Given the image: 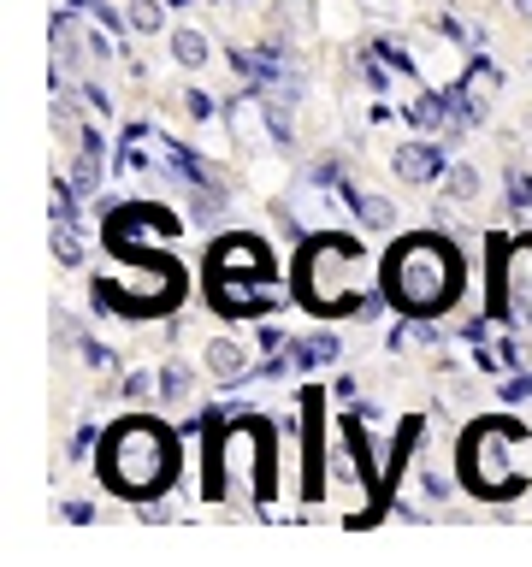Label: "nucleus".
Here are the masks:
<instances>
[{"label":"nucleus","instance_id":"f257e3e1","mask_svg":"<svg viewBox=\"0 0 532 567\" xmlns=\"http://www.w3.org/2000/svg\"><path fill=\"white\" fill-rule=\"evenodd\" d=\"M101 473L119 485V491H160L166 485V473H172V443L160 426H148V420H125L113 438L101 443Z\"/></svg>","mask_w":532,"mask_h":567},{"label":"nucleus","instance_id":"f03ea898","mask_svg":"<svg viewBox=\"0 0 532 567\" xmlns=\"http://www.w3.org/2000/svg\"><path fill=\"white\" fill-rule=\"evenodd\" d=\"M450 290H456V260H450L444 243H426V237L402 243L397 260H391V296H397V308L432 314V308L450 302Z\"/></svg>","mask_w":532,"mask_h":567},{"label":"nucleus","instance_id":"7ed1b4c3","mask_svg":"<svg viewBox=\"0 0 532 567\" xmlns=\"http://www.w3.org/2000/svg\"><path fill=\"white\" fill-rule=\"evenodd\" d=\"M521 438V426H479L467 443V461H473V485L479 491H509V461H503V443Z\"/></svg>","mask_w":532,"mask_h":567},{"label":"nucleus","instance_id":"20e7f679","mask_svg":"<svg viewBox=\"0 0 532 567\" xmlns=\"http://www.w3.org/2000/svg\"><path fill=\"white\" fill-rule=\"evenodd\" d=\"M391 172H397L402 184H426V178H438V148H432V142H402L397 154H391Z\"/></svg>","mask_w":532,"mask_h":567},{"label":"nucleus","instance_id":"39448f33","mask_svg":"<svg viewBox=\"0 0 532 567\" xmlns=\"http://www.w3.org/2000/svg\"><path fill=\"white\" fill-rule=\"evenodd\" d=\"M201 367H207L213 378H243L249 349H243L237 337H207V343H201Z\"/></svg>","mask_w":532,"mask_h":567},{"label":"nucleus","instance_id":"423d86ee","mask_svg":"<svg viewBox=\"0 0 532 567\" xmlns=\"http://www.w3.org/2000/svg\"><path fill=\"white\" fill-rule=\"evenodd\" d=\"M509 308L515 319H532V243L509 254Z\"/></svg>","mask_w":532,"mask_h":567},{"label":"nucleus","instance_id":"0eeeda50","mask_svg":"<svg viewBox=\"0 0 532 567\" xmlns=\"http://www.w3.org/2000/svg\"><path fill=\"white\" fill-rule=\"evenodd\" d=\"M207 54H213V42H207L201 30H172V60L184 65V71H201Z\"/></svg>","mask_w":532,"mask_h":567},{"label":"nucleus","instance_id":"6e6552de","mask_svg":"<svg viewBox=\"0 0 532 567\" xmlns=\"http://www.w3.org/2000/svg\"><path fill=\"white\" fill-rule=\"evenodd\" d=\"M125 18H131L136 36H160V30H166V6H160V0H131Z\"/></svg>","mask_w":532,"mask_h":567},{"label":"nucleus","instance_id":"1a4fd4ad","mask_svg":"<svg viewBox=\"0 0 532 567\" xmlns=\"http://www.w3.org/2000/svg\"><path fill=\"white\" fill-rule=\"evenodd\" d=\"M54 54H60V65H77V60H83V30H77L71 18L54 30Z\"/></svg>","mask_w":532,"mask_h":567},{"label":"nucleus","instance_id":"9d476101","mask_svg":"<svg viewBox=\"0 0 532 567\" xmlns=\"http://www.w3.org/2000/svg\"><path fill=\"white\" fill-rule=\"evenodd\" d=\"M479 172H473V166H456V172H450V178H444V195H450V201H473V195H479Z\"/></svg>","mask_w":532,"mask_h":567},{"label":"nucleus","instance_id":"9b49d317","mask_svg":"<svg viewBox=\"0 0 532 567\" xmlns=\"http://www.w3.org/2000/svg\"><path fill=\"white\" fill-rule=\"evenodd\" d=\"M160 390H166L172 402L190 396V367H184V361H166V367H160Z\"/></svg>","mask_w":532,"mask_h":567},{"label":"nucleus","instance_id":"f8f14e48","mask_svg":"<svg viewBox=\"0 0 532 567\" xmlns=\"http://www.w3.org/2000/svg\"><path fill=\"white\" fill-rule=\"evenodd\" d=\"M397 213H391V201H367V225H391Z\"/></svg>","mask_w":532,"mask_h":567},{"label":"nucleus","instance_id":"ddd939ff","mask_svg":"<svg viewBox=\"0 0 532 567\" xmlns=\"http://www.w3.org/2000/svg\"><path fill=\"white\" fill-rule=\"evenodd\" d=\"M184 107H190V113H196V119H207V113H213V101H207V95H201V89H190V95H184Z\"/></svg>","mask_w":532,"mask_h":567},{"label":"nucleus","instance_id":"4468645a","mask_svg":"<svg viewBox=\"0 0 532 567\" xmlns=\"http://www.w3.org/2000/svg\"><path fill=\"white\" fill-rule=\"evenodd\" d=\"M509 6H515V18H527L532 24V0H509Z\"/></svg>","mask_w":532,"mask_h":567}]
</instances>
